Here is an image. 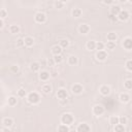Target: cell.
Here are the masks:
<instances>
[{
    "label": "cell",
    "instance_id": "cell-1",
    "mask_svg": "<svg viewBox=\"0 0 132 132\" xmlns=\"http://www.w3.org/2000/svg\"><path fill=\"white\" fill-rule=\"evenodd\" d=\"M73 121H74V118H73V116H72L71 113L66 112V113H64V114L61 117V123L64 124V125L70 126V125L73 123Z\"/></svg>",
    "mask_w": 132,
    "mask_h": 132
},
{
    "label": "cell",
    "instance_id": "cell-2",
    "mask_svg": "<svg viewBox=\"0 0 132 132\" xmlns=\"http://www.w3.org/2000/svg\"><path fill=\"white\" fill-rule=\"evenodd\" d=\"M28 101L31 103V104H37L39 101H40V96L36 93V92H31L28 94V97H27Z\"/></svg>",
    "mask_w": 132,
    "mask_h": 132
},
{
    "label": "cell",
    "instance_id": "cell-3",
    "mask_svg": "<svg viewBox=\"0 0 132 132\" xmlns=\"http://www.w3.org/2000/svg\"><path fill=\"white\" fill-rule=\"evenodd\" d=\"M76 132H91V127L87 123H80L76 127Z\"/></svg>",
    "mask_w": 132,
    "mask_h": 132
},
{
    "label": "cell",
    "instance_id": "cell-4",
    "mask_svg": "<svg viewBox=\"0 0 132 132\" xmlns=\"http://www.w3.org/2000/svg\"><path fill=\"white\" fill-rule=\"evenodd\" d=\"M34 19H35V22H37V23H39V24H42V23H44V22L46 21V15H45V13L39 11V12H37V13L35 14Z\"/></svg>",
    "mask_w": 132,
    "mask_h": 132
},
{
    "label": "cell",
    "instance_id": "cell-5",
    "mask_svg": "<svg viewBox=\"0 0 132 132\" xmlns=\"http://www.w3.org/2000/svg\"><path fill=\"white\" fill-rule=\"evenodd\" d=\"M103 112H104V107H103L102 105L97 104V105H95V106L93 107V113H94L95 116H97V117L102 116Z\"/></svg>",
    "mask_w": 132,
    "mask_h": 132
},
{
    "label": "cell",
    "instance_id": "cell-6",
    "mask_svg": "<svg viewBox=\"0 0 132 132\" xmlns=\"http://www.w3.org/2000/svg\"><path fill=\"white\" fill-rule=\"evenodd\" d=\"M106 58H107V53H106L104 50L97 52V54H96V59H97L98 61H104V60H106Z\"/></svg>",
    "mask_w": 132,
    "mask_h": 132
},
{
    "label": "cell",
    "instance_id": "cell-7",
    "mask_svg": "<svg viewBox=\"0 0 132 132\" xmlns=\"http://www.w3.org/2000/svg\"><path fill=\"white\" fill-rule=\"evenodd\" d=\"M57 97H58L60 100L67 99V97H68L67 91H66L65 89H60V90H58V92H57Z\"/></svg>",
    "mask_w": 132,
    "mask_h": 132
},
{
    "label": "cell",
    "instance_id": "cell-8",
    "mask_svg": "<svg viewBox=\"0 0 132 132\" xmlns=\"http://www.w3.org/2000/svg\"><path fill=\"white\" fill-rule=\"evenodd\" d=\"M129 18H130V14H129V12H128L127 10H122V11L119 13V15H118V19H119L120 21H123V22L127 21Z\"/></svg>",
    "mask_w": 132,
    "mask_h": 132
},
{
    "label": "cell",
    "instance_id": "cell-9",
    "mask_svg": "<svg viewBox=\"0 0 132 132\" xmlns=\"http://www.w3.org/2000/svg\"><path fill=\"white\" fill-rule=\"evenodd\" d=\"M71 91H72V93H74V94H80V93H82V91H84V87H82L81 85H79V84H75V85L72 86Z\"/></svg>",
    "mask_w": 132,
    "mask_h": 132
},
{
    "label": "cell",
    "instance_id": "cell-10",
    "mask_svg": "<svg viewBox=\"0 0 132 132\" xmlns=\"http://www.w3.org/2000/svg\"><path fill=\"white\" fill-rule=\"evenodd\" d=\"M78 31L81 34H88L90 31V26L88 24H80L78 27Z\"/></svg>",
    "mask_w": 132,
    "mask_h": 132
},
{
    "label": "cell",
    "instance_id": "cell-11",
    "mask_svg": "<svg viewBox=\"0 0 132 132\" xmlns=\"http://www.w3.org/2000/svg\"><path fill=\"white\" fill-rule=\"evenodd\" d=\"M123 46L126 50H132V38L127 37L123 40Z\"/></svg>",
    "mask_w": 132,
    "mask_h": 132
},
{
    "label": "cell",
    "instance_id": "cell-12",
    "mask_svg": "<svg viewBox=\"0 0 132 132\" xmlns=\"http://www.w3.org/2000/svg\"><path fill=\"white\" fill-rule=\"evenodd\" d=\"M121 11H122V8H121V6H119V5H113V6H111V8H110V14L116 15V16H118Z\"/></svg>",
    "mask_w": 132,
    "mask_h": 132
},
{
    "label": "cell",
    "instance_id": "cell-13",
    "mask_svg": "<svg viewBox=\"0 0 132 132\" xmlns=\"http://www.w3.org/2000/svg\"><path fill=\"white\" fill-rule=\"evenodd\" d=\"M62 47L60 46V45H54L53 47H52V53H53V55L54 56H57V55H62Z\"/></svg>",
    "mask_w": 132,
    "mask_h": 132
},
{
    "label": "cell",
    "instance_id": "cell-14",
    "mask_svg": "<svg viewBox=\"0 0 132 132\" xmlns=\"http://www.w3.org/2000/svg\"><path fill=\"white\" fill-rule=\"evenodd\" d=\"M99 91H100V94L103 95V96H107L110 93V89L107 86H101L100 89H99Z\"/></svg>",
    "mask_w": 132,
    "mask_h": 132
},
{
    "label": "cell",
    "instance_id": "cell-15",
    "mask_svg": "<svg viewBox=\"0 0 132 132\" xmlns=\"http://www.w3.org/2000/svg\"><path fill=\"white\" fill-rule=\"evenodd\" d=\"M50 76H51V73L47 71H41L39 73V78H40V80H43V81L47 80L50 78Z\"/></svg>",
    "mask_w": 132,
    "mask_h": 132
},
{
    "label": "cell",
    "instance_id": "cell-16",
    "mask_svg": "<svg viewBox=\"0 0 132 132\" xmlns=\"http://www.w3.org/2000/svg\"><path fill=\"white\" fill-rule=\"evenodd\" d=\"M2 124H3L4 127H7V128H8V127L12 126V124H13V120H12L11 118H5V119H3Z\"/></svg>",
    "mask_w": 132,
    "mask_h": 132
},
{
    "label": "cell",
    "instance_id": "cell-17",
    "mask_svg": "<svg viewBox=\"0 0 132 132\" xmlns=\"http://www.w3.org/2000/svg\"><path fill=\"white\" fill-rule=\"evenodd\" d=\"M24 42H25V45H26V46L30 47V46H32V45L34 44V39H33L32 37L28 36V37H25V39H24Z\"/></svg>",
    "mask_w": 132,
    "mask_h": 132
},
{
    "label": "cell",
    "instance_id": "cell-18",
    "mask_svg": "<svg viewBox=\"0 0 132 132\" xmlns=\"http://www.w3.org/2000/svg\"><path fill=\"white\" fill-rule=\"evenodd\" d=\"M109 124H111V125H113V126L120 124V118L117 117V116H111V117L109 118Z\"/></svg>",
    "mask_w": 132,
    "mask_h": 132
},
{
    "label": "cell",
    "instance_id": "cell-19",
    "mask_svg": "<svg viewBox=\"0 0 132 132\" xmlns=\"http://www.w3.org/2000/svg\"><path fill=\"white\" fill-rule=\"evenodd\" d=\"M72 16H74V18H79L80 15H81V13H82V11H81V9L80 8H78V7H75V8H73L72 9Z\"/></svg>",
    "mask_w": 132,
    "mask_h": 132
},
{
    "label": "cell",
    "instance_id": "cell-20",
    "mask_svg": "<svg viewBox=\"0 0 132 132\" xmlns=\"http://www.w3.org/2000/svg\"><path fill=\"white\" fill-rule=\"evenodd\" d=\"M86 46H87V48L90 50V51L96 50V41H94V40H90V41L87 42Z\"/></svg>",
    "mask_w": 132,
    "mask_h": 132
},
{
    "label": "cell",
    "instance_id": "cell-21",
    "mask_svg": "<svg viewBox=\"0 0 132 132\" xmlns=\"http://www.w3.org/2000/svg\"><path fill=\"white\" fill-rule=\"evenodd\" d=\"M120 100H121V102L126 103V102H128V101L130 100V96H129L127 93H122V94L120 95Z\"/></svg>",
    "mask_w": 132,
    "mask_h": 132
},
{
    "label": "cell",
    "instance_id": "cell-22",
    "mask_svg": "<svg viewBox=\"0 0 132 132\" xmlns=\"http://www.w3.org/2000/svg\"><path fill=\"white\" fill-rule=\"evenodd\" d=\"M9 31L11 34H18L20 32V27L18 25H11L9 27Z\"/></svg>",
    "mask_w": 132,
    "mask_h": 132
},
{
    "label": "cell",
    "instance_id": "cell-23",
    "mask_svg": "<svg viewBox=\"0 0 132 132\" xmlns=\"http://www.w3.org/2000/svg\"><path fill=\"white\" fill-rule=\"evenodd\" d=\"M117 38H118V35L114 32H110V33L107 34V40L108 41H114L116 42Z\"/></svg>",
    "mask_w": 132,
    "mask_h": 132
},
{
    "label": "cell",
    "instance_id": "cell-24",
    "mask_svg": "<svg viewBox=\"0 0 132 132\" xmlns=\"http://www.w3.org/2000/svg\"><path fill=\"white\" fill-rule=\"evenodd\" d=\"M77 62H78V60H77V57H76V56H70V57L68 58V63H69V65H76Z\"/></svg>",
    "mask_w": 132,
    "mask_h": 132
},
{
    "label": "cell",
    "instance_id": "cell-25",
    "mask_svg": "<svg viewBox=\"0 0 132 132\" xmlns=\"http://www.w3.org/2000/svg\"><path fill=\"white\" fill-rule=\"evenodd\" d=\"M114 132H125V126L122 124H118L113 127Z\"/></svg>",
    "mask_w": 132,
    "mask_h": 132
},
{
    "label": "cell",
    "instance_id": "cell-26",
    "mask_svg": "<svg viewBox=\"0 0 132 132\" xmlns=\"http://www.w3.org/2000/svg\"><path fill=\"white\" fill-rule=\"evenodd\" d=\"M58 132H69V126L64 125V124H61L58 127Z\"/></svg>",
    "mask_w": 132,
    "mask_h": 132
},
{
    "label": "cell",
    "instance_id": "cell-27",
    "mask_svg": "<svg viewBox=\"0 0 132 132\" xmlns=\"http://www.w3.org/2000/svg\"><path fill=\"white\" fill-rule=\"evenodd\" d=\"M59 45L62 47V48H66L68 45H69V41L67 39H61L59 41Z\"/></svg>",
    "mask_w": 132,
    "mask_h": 132
},
{
    "label": "cell",
    "instance_id": "cell-28",
    "mask_svg": "<svg viewBox=\"0 0 132 132\" xmlns=\"http://www.w3.org/2000/svg\"><path fill=\"white\" fill-rule=\"evenodd\" d=\"M16 102H18V100H16V98H15L14 96H10V97H8V105H10V106H14V105L16 104Z\"/></svg>",
    "mask_w": 132,
    "mask_h": 132
},
{
    "label": "cell",
    "instance_id": "cell-29",
    "mask_svg": "<svg viewBox=\"0 0 132 132\" xmlns=\"http://www.w3.org/2000/svg\"><path fill=\"white\" fill-rule=\"evenodd\" d=\"M51 91H52V87L50 86V85H43L42 86V92L44 93V94H48V93H51Z\"/></svg>",
    "mask_w": 132,
    "mask_h": 132
},
{
    "label": "cell",
    "instance_id": "cell-30",
    "mask_svg": "<svg viewBox=\"0 0 132 132\" xmlns=\"http://www.w3.org/2000/svg\"><path fill=\"white\" fill-rule=\"evenodd\" d=\"M124 87L127 90H132V79H127L124 82Z\"/></svg>",
    "mask_w": 132,
    "mask_h": 132
},
{
    "label": "cell",
    "instance_id": "cell-31",
    "mask_svg": "<svg viewBox=\"0 0 132 132\" xmlns=\"http://www.w3.org/2000/svg\"><path fill=\"white\" fill-rule=\"evenodd\" d=\"M39 68H40L39 63L34 62V63H32V64H31V70H32V71L36 72V71H38V70H39Z\"/></svg>",
    "mask_w": 132,
    "mask_h": 132
},
{
    "label": "cell",
    "instance_id": "cell-32",
    "mask_svg": "<svg viewBox=\"0 0 132 132\" xmlns=\"http://www.w3.org/2000/svg\"><path fill=\"white\" fill-rule=\"evenodd\" d=\"M54 60L56 62V64H60L63 62V56L62 55H57V56H54Z\"/></svg>",
    "mask_w": 132,
    "mask_h": 132
},
{
    "label": "cell",
    "instance_id": "cell-33",
    "mask_svg": "<svg viewBox=\"0 0 132 132\" xmlns=\"http://www.w3.org/2000/svg\"><path fill=\"white\" fill-rule=\"evenodd\" d=\"M106 47H107L108 50H113V48L116 47V42H114V41H107Z\"/></svg>",
    "mask_w": 132,
    "mask_h": 132
},
{
    "label": "cell",
    "instance_id": "cell-34",
    "mask_svg": "<svg viewBox=\"0 0 132 132\" xmlns=\"http://www.w3.org/2000/svg\"><path fill=\"white\" fill-rule=\"evenodd\" d=\"M104 43L103 42H96V50H98V51H103V48H104Z\"/></svg>",
    "mask_w": 132,
    "mask_h": 132
},
{
    "label": "cell",
    "instance_id": "cell-35",
    "mask_svg": "<svg viewBox=\"0 0 132 132\" xmlns=\"http://www.w3.org/2000/svg\"><path fill=\"white\" fill-rule=\"evenodd\" d=\"M18 96H19V97H25V96H26V91H25V89H23V88L19 89V90H18Z\"/></svg>",
    "mask_w": 132,
    "mask_h": 132
},
{
    "label": "cell",
    "instance_id": "cell-36",
    "mask_svg": "<svg viewBox=\"0 0 132 132\" xmlns=\"http://www.w3.org/2000/svg\"><path fill=\"white\" fill-rule=\"evenodd\" d=\"M126 68H127V70H129V71H132V60H128L127 62H126Z\"/></svg>",
    "mask_w": 132,
    "mask_h": 132
},
{
    "label": "cell",
    "instance_id": "cell-37",
    "mask_svg": "<svg viewBox=\"0 0 132 132\" xmlns=\"http://www.w3.org/2000/svg\"><path fill=\"white\" fill-rule=\"evenodd\" d=\"M6 14H7V11L4 9V8H1L0 9V19H4L5 16H6Z\"/></svg>",
    "mask_w": 132,
    "mask_h": 132
},
{
    "label": "cell",
    "instance_id": "cell-38",
    "mask_svg": "<svg viewBox=\"0 0 132 132\" xmlns=\"http://www.w3.org/2000/svg\"><path fill=\"white\" fill-rule=\"evenodd\" d=\"M23 45H25L24 39H23V38H19V39L16 40V46H18V47H21V46H23Z\"/></svg>",
    "mask_w": 132,
    "mask_h": 132
},
{
    "label": "cell",
    "instance_id": "cell-39",
    "mask_svg": "<svg viewBox=\"0 0 132 132\" xmlns=\"http://www.w3.org/2000/svg\"><path fill=\"white\" fill-rule=\"evenodd\" d=\"M63 5H64V2H63V1H56V2H55L56 8H62Z\"/></svg>",
    "mask_w": 132,
    "mask_h": 132
},
{
    "label": "cell",
    "instance_id": "cell-40",
    "mask_svg": "<svg viewBox=\"0 0 132 132\" xmlns=\"http://www.w3.org/2000/svg\"><path fill=\"white\" fill-rule=\"evenodd\" d=\"M10 71L13 72V73H16V72L19 71V66H18V65H12V66L10 67Z\"/></svg>",
    "mask_w": 132,
    "mask_h": 132
},
{
    "label": "cell",
    "instance_id": "cell-41",
    "mask_svg": "<svg viewBox=\"0 0 132 132\" xmlns=\"http://www.w3.org/2000/svg\"><path fill=\"white\" fill-rule=\"evenodd\" d=\"M119 118H120V124L125 126V124H127V118L126 117H119Z\"/></svg>",
    "mask_w": 132,
    "mask_h": 132
},
{
    "label": "cell",
    "instance_id": "cell-42",
    "mask_svg": "<svg viewBox=\"0 0 132 132\" xmlns=\"http://www.w3.org/2000/svg\"><path fill=\"white\" fill-rule=\"evenodd\" d=\"M47 64H48V66H54V65L56 64V62H55L54 58H50V59L47 60Z\"/></svg>",
    "mask_w": 132,
    "mask_h": 132
},
{
    "label": "cell",
    "instance_id": "cell-43",
    "mask_svg": "<svg viewBox=\"0 0 132 132\" xmlns=\"http://www.w3.org/2000/svg\"><path fill=\"white\" fill-rule=\"evenodd\" d=\"M108 19L111 21V22H116L117 20H118V16H116V15H112V14H110L109 16H108Z\"/></svg>",
    "mask_w": 132,
    "mask_h": 132
},
{
    "label": "cell",
    "instance_id": "cell-44",
    "mask_svg": "<svg viewBox=\"0 0 132 132\" xmlns=\"http://www.w3.org/2000/svg\"><path fill=\"white\" fill-rule=\"evenodd\" d=\"M103 3L104 4H113V1L112 0H105V1H103Z\"/></svg>",
    "mask_w": 132,
    "mask_h": 132
},
{
    "label": "cell",
    "instance_id": "cell-45",
    "mask_svg": "<svg viewBox=\"0 0 132 132\" xmlns=\"http://www.w3.org/2000/svg\"><path fill=\"white\" fill-rule=\"evenodd\" d=\"M2 132H10V130H9L7 127H3V129H2Z\"/></svg>",
    "mask_w": 132,
    "mask_h": 132
},
{
    "label": "cell",
    "instance_id": "cell-46",
    "mask_svg": "<svg viewBox=\"0 0 132 132\" xmlns=\"http://www.w3.org/2000/svg\"><path fill=\"white\" fill-rule=\"evenodd\" d=\"M4 25H3V20L2 19H0V28H2Z\"/></svg>",
    "mask_w": 132,
    "mask_h": 132
},
{
    "label": "cell",
    "instance_id": "cell-47",
    "mask_svg": "<svg viewBox=\"0 0 132 132\" xmlns=\"http://www.w3.org/2000/svg\"><path fill=\"white\" fill-rule=\"evenodd\" d=\"M57 74H58V73H57V71H53V72L51 73V75H52V76H56Z\"/></svg>",
    "mask_w": 132,
    "mask_h": 132
},
{
    "label": "cell",
    "instance_id": "cell-48",
    "mask_svg": "<svg viewBox=\"0 0 132 132\" xmlns=\"http://www.w3.org/2000/svg\"><path fill=\"white\" fill-rule=\"evenodd\" d=\"M129 2H130V3H132V0H130V1H129Z\"/></svg>",
    "mask_w": 132,
    "mask_h": 132
}]
</instances>
